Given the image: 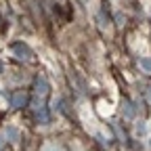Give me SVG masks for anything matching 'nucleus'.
I'll return each mask as SVG.
<instances>
[{"label":"nucleus","mask_w":151,"mask_h":151,"mask_svg":"<svg viewBox=\"0 0 151 151\" xmlns=\"http://www.w3.org/2000/svg\"><path fill=\"white\" fill-rule=\"evenodd\" d=\"M0 145H2V139H0Z\"/></svg>","instance_id":"nucleus-5"},{"label":"nucleus","mask_w":151,"mask_h":151,"mask_svg":"<svg viewBox=\"0 0 151 151\" xmlns=\"http://www.w3.org/2000/svg\"><path fill=\"white\" fill-rule=\"evenodd\" d=\"M4 137H9V139H13V141H17V139H19V132H17L15 128H9V130L4 132Z\"/></svg>","instance_id":"nucleus-3"},{"label":"nucleus","mask_w":151,"mask_h":151,"mask_svg":"<svg viewBox=\"0 0 151 151\" xmlns=\"http://www.w3.org/2000/svg\"><path fill=\"white\" fill-rule=\"evenodd\" d=\"M11 103H13V107H17V109H19V107H23V105L27 103V97H25V92H15Z\"/></svg>","instance_id":"nucleus-1"},{"label":"nucleus","mask_w":151,"mask_h":151,"mask_svg":"<svg viewBox=\"0 0 151 151\" xmlns=\"http://www.w3.org/2000/svg\"><path fill=\"white\" fill-rule=\"evenodd\" d=\"M141 67H145L147 71H151V61H147V59H143V61H141Z\"/></svg>","instance_id":"nucleus-4"},{"label":"nucleus","mask_w":151,"mask_h":151,"mask_svg":"<svg viewBox=\"0 0 151 151\" xmlns=\"http://www.w3.org/2000/svg\"><path fill=\"white\" fill-rule=\"evenodd\" d=\"M36 92H38V94H42V97L48 92V86H46L44 80H36Z\"/></svg>","instance_id":"nucleus-2"}]
</instances>
